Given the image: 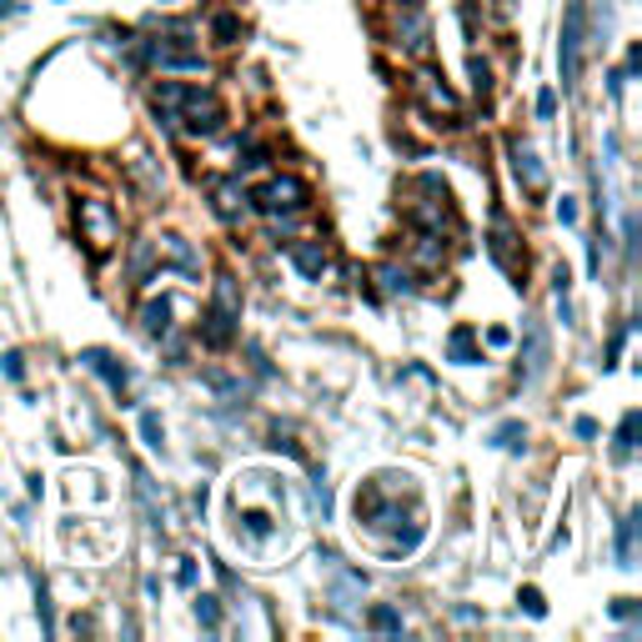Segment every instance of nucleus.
<instances>
[{
    "label": "nucleus",
    "instance_id": "obj_32",
    "mask_svg": "<svg viewBox=\"0 0 642 642\" xmlns=\"http://www.w3.org/2000/svg\"><path fill=\"white\" fill-rule=\"evenodd\" d=\"M557 222H563V226H572V222H577V206H572V201H567V197L557 201Z\"/></svg>",
    "mask_w": 642,
    "mask_h": 642
},
{
    "label": "nucleus",
    "instance_id": "obj_12",
    "mask_svg": "<svg viewBox=\"0 0 642 642\" xmlns=\"http://www.w3.org/2000/svg\"><path fill=\"white\" fill-rule=\"evenodd\" d=\"M487 251H492V262L502 266V272H523V256H517V231H512V222L507 216H498L492 222V237H487Z\"/></svg>",
    "mask_w": 642,
    "mask_h": 642
},
{
    "label": "nucleus",
    "instance_id": "obj_21",
    "mask_svg": "<svg viewBox=\"0 0 642 642\" xmlns=\"http://www.w3.org/2000/svg\"><path fill=\"white\" fill-rule=\"evenodd\" d=\"M567 291H572V276H567V266H557V272H552V297H557V316H563V327L572 322V306H567Z\"/></svg>",
    "mask_w": 642,
    "mask_h": 642
},
{
    "label": "nucleus",
    "instance_id": "obj_25",
    "mask_svg": "<svg viewBox=\"0 0 642 642\" xmlns=\"http://www.w3.org/2000/svg\"><path fill=\"white\" fill-rule=\"evenodd\" d=\"M197 617H201V628H216V622H222V607H216V597H197Z\"/></svg>",
    "mask_w": 642,
    "mask_h": 642
},
{
    "label": "nucleus",
    "instance_id": "obj_18",
    "mask_svg": "<svg viewBox=\"0 0 642 642\" xmlns=\"http://www.w3.org/2000/svg\"><path fill=\"white\" fill-rule=\"evenodd\" d=\"M372 276L381 281V291H387V297H406V291H412V272H406V266H396V262H381Z\"/></svg>",
    "mask_w": 642,
    "mask_h": 642
},
{
    "label": "nucleus",
    "instance_id": "obj_1",
    "mask_svg": "<svg viewBox=\"0 0 642 642\" xmlns=\"http://www.w3.org/2000/svg\"><path fill=\"white\" fill-rule=\"evenodd\" d=\"M381 30L396 51L406 55H432V21H427V5L421 0H387V15H381Z\"/></svg>",
    "mask_w": 642,
    "mask_h": 642
},
{
    "label": "nucleus",
    "instance_id": "obj_2",
    "mask_svg": "<svg viewBox=\"0 0 642 642\" xmlns=\"http://www.w3.org/2000/svg\"><path fill=\"white\" fill-rule=\"evenodd\" d=\"M237 327H241V291L231 276H216V287H211V306L201 316V341L206 347H231L237 341Z\"/></svg>",
    "mask_w": 642,
    "mask_h": 642
},
{
    "label": "nucleus",
    "instance_id": "obj_16",
    "mask_svg": "<svg viewBox=\"0 0 642 642\" xmlns=\"http://www.w3.org/2000/svg\"><path fill=\"white\" fill-rule=\"evenodd\" d=\"M412 262L421 266V272H437V266L446 262V247H442V231H421L417 241H412Z\"/></svg>",
    "mask_w": 642,
    "mask_h": 642
},
{
    "label": "nucleus",
    "instance_id": "obj_15",
    "mask_svg": "<svg viewBox=\"0 0 642 642\" xmlns=\"http://www.w3.org/2000/svg\"><path fill=\"white\" fill-rule=\"evenodd\" d=\"M80 362H86V367H91L96 377H105V381H111L116 392H126V387H131V372L121 367V362H116L111 352H105V347H86V352H80Z\"/></svg>",
    "mask_w": 642,
    "mask_h": 642
},
{
    "label": "nucleus",
    "instance_id": "obj_26",
    "mask_svg": "<svg viewBox=\"0 0 642 642\" xmlns=\"http://www.w3.org/2000/svg\"><path fill=\"white\" fill-rule=\"evenodd\" d=\"M0 367H5V377H11V381H21V377H26V356L5 352V356H0Z\"/></svg>",
    "mask_w": 642,
    "mask_h": 642
},
{
    "label": "nucleus",
    "instance_id": "obj_9",
    "mask_svg": "<svg viewBox=\"0 0 642 642\" xmlns=\"http://www.w3.org/2000/svg\"><path fill=\"white\" fill-rule=\"evenodd\" d=\"M412 91H417L421 101L432 105L437 116H457V91L446 86L437 66H417V76H412Z\"/></svg>",
    "mask_w": 642,
    "mask_h": 642
},
{
    "label": "nucleus",
    "instance_id": "obj_22",
    "mask_svg": "<svg viewBox=\"0 0 642 642\" xmlns=\"http://www.w3.org/2000/svg\"><path fill=\"white\" fill-rule=\"evenodd\" d=\"M492 442H498L502 452H517V446L527 442V427H523V421H502L498 432H492Z\"/></svg>",
    "mask_w": 642,
    "mask_h": 642
},
{
    "label": "nucleus",
    "instance_id": "obj_14",
    "mask_svg": "<svg viewBox=\"0 0 642 642\" xmlns=\"http://www.w3.org/2000/svg\"><path fill=\"white\" fill-rule=\"evenodd\" d=\"M542 372H547V331H542L538 322H527V352H523V367H517V377L538 381Z\"/></svg>",
    "mask_w": 642,
    "mask_h": 642
},
{
    "label": "nucleus",
    "instance_id": "obj_6",
    "mask_svg": "<svg viewBox=\"0 0 642 642\" xmlns=\"http://www.w3.org/2000/svg\"><path fill=\"white\" fill-rule=\"evenodd\" d=\"M417 191H421V201H412L406 216H412L421 231H452V201H446V186L437 181V176H421Z\"/></svg>",
    "mask_w": 642,
    "mask_h": 642
},
{
    "label": "nucleus",
    "instance_id": "obj_28",
    "mask_svg": "<svg viewBox=\"0 0 642 642\" xmlns=\"http://www.w3.org/2000/svg\"><path fill=\"white\" fill-rule=\"evenodd\" d=\"M141 437H146V446H161V421H156V412H146V417H141Z\"/></svg>",
    "mask_w": 642,
    "mask_h": 642
},
{
    "label": "nucleus",
    "instance_id": "obj_10",
    "mask_svg": "<svg viewBox=\"0 0 642 642\" xmlns=\"http://www.w3.org/2000/svg\"><path fill=\"white\" fill-rule=\"evenodd\" d=\"M151 256H161V266H176L181 276H201V256L191 251V241L176 237V231H166V237L151 241Z\"/></svg>",
    "mask_w": 642,
    "mask_h": 642
},
{
    "label": "nucleus",
    "instance_id": "obj_11",
    "mask_svg": "<svg viewBox=\"0 0 642 642\" xmlns=\"http://www.w3.org/2000/svg\"><path fill=\"white\" fill-rule=\"evenodd\" d=\"M512 171H517V181H523L527 197H542V191H547V171H542L538 151L527 141H512Z\"/></svg>",
    "mask_w": 642,
    "mask_h": 642
},
{
    "label": "nucleus",
    "instance_id": "obj_20",
    "mask_svg": "<svg viewBox=\"0 0 642 642\" xmlns=\"http://www.w3.org/2000/svg\"><path fill=\"white\" fill-rule=\"evenodd\" d=\"M638 427H642V417H638V412H628L622 427H617V462H628L632 452H638Z\"/></svg>",
    "mask_w": 642,
    "mask_h": 642
},
{
    "label": "nucleus",
    "instance_id": "obj_8",
    "mask_svg": "<svg viewBox=\"0 0 642 642\" xmlns=\"http://www.w3.org/2000/svg\"><path fill=\"white\" fill-rule=\"evenodd\" d=\"M557 66H563V86L572 91L577 86V71H582V5H567V21H563V40H557Z\"/></svg>",
    "mask_w": 642,
    "mask_h": 642
},
{
    "label": "nucleus",
    "instance_id": "obj_13",
    "mask_svg": "<svg viewBox=\"0 0 642 642\" xmlns=\"http://www.w3.org/2000/svg\"><path fill=\"white\" fill-rule=\"evenodd\" d=\"M287 262L297 266L306 281H322V276L331 272V256H327V247H322V241H291V247H287Z\"/></svg>",
    "mask_w": 642,
    "mask_h": 642
},
{
    "label": "nucleus",
    "instance_id": "obj_29",
    "mask_svg": "<svg viewBox=\"0 0 642 642\" xmlns=\"http://www.w3.org/2000/svg\"><path fill=\"white\" fill-rule=\"evenodd\" d=\"M523 607H527L532 617H542V613H547V603H542V592H538V588H527V592H523Z\"/></svg>",
    "mask_w": 642,
    "mask_h": 642
},
{
    "label": "nucleus",
    "instance_id": "obj_33",
    "mask_svg": "<svg viewBox=\"0 0 642 642\" xmlns=\"http://www.w3.org/2000/svg\"><path fill=\"white\" fill-rule=\"evenodd\" d=\"M577 437H597V421H592V417H577Z\"/></svg>",
    "mask_w": 642,
    "mask_h": 642
},
{
    "label": "nucleus",
    "instance_id": "obj_34",
    "mask_svg": "<svg viewBox=\"0 0 642 642\" xmlns=\"http://www.w3.org/2000/svg\"><path fill=\"white\" fill-rule=\"evenodd\" d=\"M613 617H632V597H617V603H613Z\"/></svg>",
    "mask_w": 642,
    "mask_h": 642
},
{
    "label": "nucleus",
    "instance_id": "obj_31",
    "mask_svg": "<svg viewBox=\"0 0 642 642\" xmlns=\"http://www.w3.org/2000/svg\"><path fill=\"white\" fill-rule=\"evenodd\" d=\"M588 266H592V272L603 266V237H592V241H588Z\"/></svg>",
    "mask_w": 642,
    "mask_h": 642
},
{
    "label": "nucleus",
    "instance_id": "obj_19",
    "mask_svg": "<svg viewBox=\"0 0 642 642\" xmlns=\"http://www.w3.org/2000/svg\"><path fill=\"white\" fill-rule=\"evenodd\" d=\"M446 352H452V362H457V367H473V362H482V356H477V337H473V327H457V331H452Z\"/></svg>",
    "mask_w": 642,
    "mask_h": 642
},
{
    "label": "nucleus",
    "instance_id": "obj_17",
    "mask_svg": "<svg viewBox=\"0 0 642 642\" xmlns=\"http://www.w3.org/2000/svg\"><path fill=\"white\" fill-rule=\"evenodd\" d=\"M141 327H146V337H166L171 331V302L166 297H151V302L141 306Z\"/></svg>",
    "mask_w": 642,
    "mask_h": 642
},
{
    "label": "nucleus",
    "instance_id": "obj_30",
    "mask_svg": "<svg viewBox=\"0 0 642 642\" xmlns=\"http://www.w3.org/2000/svg\"><path fill=\"white\" fill-rule=\"evenodd\" d=\"M538 116H542V121L557 116V96H552V91H542V96H538Z\"/></svg>",
    "mask_w": 642,
    "mask_h": 642
},
{
    "label": "nucleus",
    "instance_id": "obj_4",
    "mask_svg": "<svg viewBox=\"0 0 642 642\" xmlns=\"http://www.w3.org/2000/svg\"><path fill=\"white\" fill-rule=\"evenodd\" d=\"M226 121V105L216 91H206V86H186L181 105H176V116H171V126L186 136H216Z\"/></svg>",
    "mask_w": 642,
    "mask_h": 642
},
{
    "label": "nucleus",
    "instance_id": "obj_7",
    "mask_svg": "<svg viewBox=\"0 0 642 642\" xmlns=\"http://www.w3.org/2000/svg\"><path fill=\"white\" fill-rule=\"evenodd\" d=\"M206 197H211V206H216V216L231 226L251 211V191L241 186V176H206Z\"/></svg>",
    "mask_w": 642,
    "mask_h": 642
},
{
    "label": "nucleus",
    "instance_id": "obj_24",
    "mask_svg": "<svg viewBox=\"0 0 642 642\" xmlns=\"http://www.w3.org/2000/svg\"><path fill=\"white\" fill-rule=\"evenodd\" d=\"M372 628L377 632H402V613H396V607H372Z\"/></svg>",
    "mask_w": 642,
    "mask_h": 642
},
{
    "label": "nucleus",
    "instance_id": "obj_27",
    "mask_svg": "<svg viewBox=\"0 0 642 642\" xmlns=\"http://www.w3.org/2000/svg\"><path fill=\"white\" fill-rule=\"evenodd\" d=\"M473 91L477 96L492 91V71H487V61H473Z\"/></svg>",
    "mask_w": 642,
    "mask_h": 642
},
{
    "label": "nucleus",
    "instance_id": "obj_23",
    "mask_svg": "<svg viewBox=\"0 0 642 642\" xmlns=\"http://www.w3.org/2000/svg\"><path fill=\"white\" fill-rule=\"evenodd\" d=\"M211 30H216V46H237V40H241V21H237V15H216Z\"/></svg>",
    "mask_w": 642,
    "mask_h": 642
},
{
    "label": "nucleus",
    "instance_id": "obj_3",
    "mask_svg": "<svg viewBox=\"0 0 642 642\" xmlns=\"http://www.w3.org/2000/svg\"><path fill=\"white\" fill-rule=\"evenodd\" d=\"M76 226H80V241L91 256H105V251H116L121 241V211L111 206L105 197H80L76 201Z\"/></svg>",
    "mask_w": 642,
    "mask_h": 642
},
{
    "label": "nucleus",
    "instance_id": "obj_5",
    "mask_svg": "<svg viewBox=\"0 0 642 642\" xmlns=\"http://www.w3.org/2000/svg\"><path fill=\"white\" fill-rule=\"evenodd\" d=\"M251 206L262 211V216H297V211L312 206V186H306L302 176L281 171V176H272V181L251 197Z\"/></svg>",
    "mask_w": 642,
    "mask_h": 642
}]
</instances>
